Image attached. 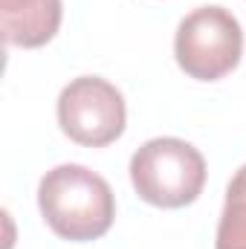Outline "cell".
Segmentation results:
<instances>
[{
  "label": "cell",
  "instance_id": "6da1fadb",
  "mask_svg": "<svg viewBox=\"0 0 246 249\" xmlns=\"http://www.w3.org/2000/svg\"><path fill=\"white\" fill-rule=\"evenodd\" d=\"M38 209L58 238L75 244L99 241L116 220V197L110 183L78 162L55 165L41 177Z\"/></svg>",
  "mask_w": 246,
  "mask_h": 249
},
{
  "label": "cell",
  "instance_id": "7a4b0ae2",
  "mask_svg": "<svg viewBox=\"0 0 246 249\" xmlns=\"http://www.w3.org/2000/svg\"><path fill=\"white\" fill-rule=\"evenodd\" d=\"M130 183L139 200L157 209H185L203 194L206 160L185 139L157 136L130 157Z\"/></svg>",
  "mask_w": 246,
  "mask_h": 249
},
{
  "label": "cell",
  "instance_id": "3957f363",
  "mask_svg": "<svg viewBox=\"0 0 246 249\" xmlns=\"http://www.w3.org/2000/svg\"><path fill=\"white\" fill-rule=\"evenodd\" d=\"M244 55V26L223 6L188 12L174 35V58L188 78L220 81Z\"/></svg>",
  "mask_w": 246,
  "mask_h": 249
},
{
  "label": "cell",
  "instance_id": "277c9868",
  "mask_svg": "<svg viewBox=\"0 0 246 249\" xmlns=\"http://www.w3.org/2000/svg\"><path fill=\"white\" fill-rule=\"evenodd\" d=\"M64 136L84 148H105L116 142L127 124L124 96L102 75H78L58 96L55 105Z\"/></svg>",
  "mask_w": 246,
  "mask_h": 249
},
{
  "label": "cell",
  "instance_id": "5b68a950",
  "mask_svg": "<svg viewBox=\"0 0 246 249\" xmlns=\"http://www.w3.org/2000/svg\"><path fill=\"white\" fill-rule=\"evenodd\" d=\"M64 18L61 0H0L3 41L20 50H38L50 44Z\"/></svg>",
  "mask_w": 246,
  "mask_h": 249
},
{
  "label": "cell",
  "instance_id": "8992f818",
  "mask_svg": "<svg viewBox=\"0 0 246 249\" xmlns=\"http://www.w3.org/2000/svg\"><path fill=\"white\" fill-rule=\"evenodd\" d=\"M214 249H246V165L226 186V203L217 220Z\"/></svg>",
  "mask_w": 246,
  "mask_h": 249
}]
</instances>
